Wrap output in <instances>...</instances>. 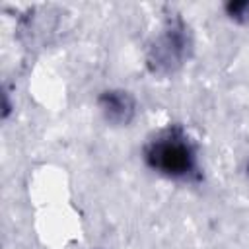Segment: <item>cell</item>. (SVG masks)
Masks as SVG:
<instances>
[{"label": "cell", "mask_w": 249, "mask_h": 249, "mask_svg": "<svg viewBox=\"0 0 249 249\" xmlns=\"http://www.w3.org/2000/svg\"><path fill=\"white\" fill-rule=\"evenodd\" d=\"M144 158L152 169L165 177L189 179L196 173V150L189 136L177 126L152 138L144 150Z\"/></svg>", "instance_id": "1"}, {"label": "cell", "mask_w": 249, "mask_h": 249, "mask_svg": "<svg viewBox=\"0 0 249 249\" xmlns=\"http://www.w3.org/2000/svg\"><path fill=\"white\" fill-rule=\"evenodd\" d=\"M187 51V39L183 33V27L171 25L169 29H165V33H161L156 41V45L152 47V54H150V66L154 72H173Z\"/></svg>", "instance_id": "2"}, {"label": "cell", "mask_w": 249, "mask_h": 249, "mask_svg": "<svg viewBox=\"0 0 249 249\" xmlns=\"http://www.w3.org/2000/svg\"><path fill=\"white\" fill-rule=\"evenodd\" d=\"M99 107L105 119L113 124H126L134 115V101L126 91L111 89L99 95Z\"/></svg>", "instance_id": "3"}, {"label": "cell", "mask_w": 249, "mask_h": 249, "mask_svg": "<svg viewBox=\"0 0 249 249\" xmlns=\"http://www.w3.org/2000/svg\"><path fill=\"white\" fill-rule=\"evenodd\" d=\"M226 10L235 19H247L249 18V2H233V4H228Z\"/></svg>", "instance_id": "4"}]
</instances>
